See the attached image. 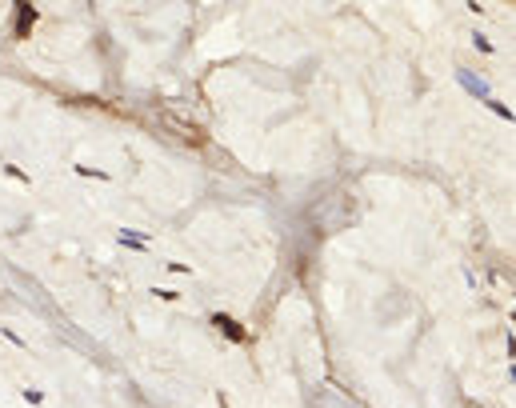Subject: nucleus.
Wrapping results in <instances>:
<instances>
[{"label": "nucleus", "mask_w": 516, "mask_h": 408, "mask_svg": "<svg viewBox=\"0 0 516 408\" xmlns=\"http://www.w3.org/2000/svg\"><path fill=\"white\" fill-rule=\"evenodd\" d=\"M212 324H216V328H224V333H229L232 340H245V333H240V328H236V324H232L229 316H212Z\"/></svg>", "instance_id": "2"}, {"label": "nucleus", "mask_w": 516, "mask_h": 408, "mask_svg": "<svg viewBox=\"0 0 516 408\" xmlns=\"http://www.w3.org/2000/svg\"><path fill=\"white\" fill-rule=\"evenodd\" d=\"M488 109H493V112H500V116H504V120H513V109H504V104H500V100H488Z\"/></svg>", "instance_id": "4"}, {"label": "nucleus", "mask_w": 516, "mask_h": 408, "mask_svg": "<svg viewBox=\"0 0 516 408\" xmlns=\"http://www.w3.org/2000/svg\"><path fill=\"white\" fill-rule=\"evenodd\" d=\"M120 244H128V248H149V241L136 237V232H120Z\"/></svg>", "instance_id": "3"}, {"label": "nucleus", "mask_w": 516, "mask_h": 408, "mask_svg": "<svg viewBox=\"0 0 516 408\" xmlns=\"http://www.w3.org/2000/svg\"><path fill=\"white\" fill-rule=\"evenodd\" d=\"M457 80H460V89H468V93H472V96H480L484 104L493 100V89H488V84H484L480 76H472V73H468V68H457Z\"/></svg>", "instance_id": "1"}]
</instances>
